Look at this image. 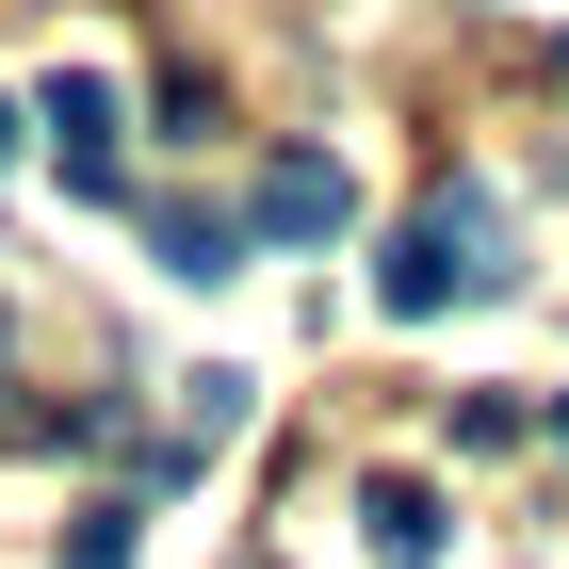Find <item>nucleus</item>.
<instances>
[{
  "mask_svg": "<svg viewBox=\"0 0 569 569\" xmlns=\"http://www.w3.org/2000/svg\"><path fill=\"white\" fill-rule=\"evenodd\" d=\"M456 293H505V212L488 196H423V212L391 228V261H375V309H456Z\"/></svg>",
  "mask_w": 569,
  "mask_h": 569,
  "instance_id": "f257e3e1",
  "label": "nucleus"
},
{
  "mask_svg": "<svg viewBox=\"0 0 569 569\" xmlns=\"http://www.w3.org/2000/svg\"><path fill=\"white\" fill-rule=\"evenodd\" d=\"M244 228H261V244H342V228H358V179L326 163V147H277L261 196H244Z\"/></svg>",
  "mask_w": 569,
  "mask_h": 569,
  "instance_id": "f03ea898",
  "label": "nucleus"
},
{
  "mask_svg": "<svg viewBox=\"0 0 569 569\" xmlns=\"http://www.w3.org/2000/svg\"><path fill=\"white\" fill-rule=\"evenodd\" d=\"M49 147H66V196H131V163H114V82H98V66L49 82Z\"/></svg>",
  "mask_w": 569,
  "mask_h": 569,
  "instance_id": "7ed1b4c3",
  "label": "nucleus"
},
{
  "mask_svg": "<svg viewBox=\"0 0 569 569\" xmlns=\"http://www.w3.org/2000/svg\"><path fill=\"white\" fill-rule=\"evenodd\" d=\"M163 277H244V212H212V196H163Z\"/></svg>",
  "mask_w": 569,
  "mask_h": 569,
  "instance_id": "20e7f679",
  "label": "nucleus"
},
{
  "mask_svg": "<svg viewBox=\"0 0 569 569\" xmlns=\"http://www.w3.org/2000/svg\"><path fill=\"white\" fill-rule=\"evenodd\" d=\"M358 521H375L391 569H423V553H439V488H423V472H375V488H358Z\"/></svg>",
  "mask_w": 569,
  "mask_h": 569,
  "instance_id": "39448f33",
  "label": "nucleus"
},
{
  "mask_svg": "<svg viewBox=\"0 0 569 569\" xmlns=\"http://www.w3.org/2000/svg\"><path fill=\"white\" fill-rule=\"evenodd\" d=\"M66 569H131V505H98V521L66 537Z\"/></svg>",
  "mask_w": 569,
  "mask_h": 569,
  "instance_id": "423d86ee",
  "label": "nucleus"
},
{
  "mask_svg": "<svg viewBox=\"0 0 569 569\" xmlns=\"http://www.w3.org/2000/svg\"><path fill=\"white\" fill-rule=\"evenodd\" d=\"M0 163H17V114H0Z\"/></svg>",
  "mask_w": 569,
  "mask_h": 569,
  "instance_id": "0eeeda50",
  "label": "nucleus"
},
{
  "mask_svg": "<svg viewBox=\"0 0 569 569\" xmlns=\"http://www.w3.org/2000/svg\"><path fill=\"white\" fill-rule=\"evenodd\" d=\"M553 439H569V391H553Z\"/></svg>",
  "mask_w": 569,
  "mask_h": 569,
  "instance_id": "6e6552de",
  "label": "nucleus"
}]
</instances>
